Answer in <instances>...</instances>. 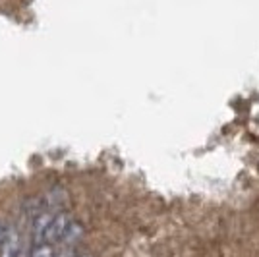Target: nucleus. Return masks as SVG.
Masks as SVG:
<instances>
[{
    "instance_id": "7ed1b4c3",
    "label": "nucleus",
    "mask_w": 259,
    "mask_h": 257,
    "mask_svg": "<svg viewBox=\"0 0 259 257\" xmlns=\"http://www.w3.org/2000/svg\"><path fill=\"white\" fill-rule=\"evenodd\" d=\"M29 257H54V249L51 244H39L29 253Z\"/></svg>"
},
{
    "instance_id": "f03ea898",
    "label": "nucleus",
    "mask_w": 259,
    "mask_h": 257,
    "mask_svg": "<svg viewBox=\"0 0 259 257\" xmlns=\"http://www.w3.org/2000/svg\"><path fill=\"white\" fill-rule=\"evenodd\" d=\"M22 238L20 232L16 228L6 230L4 240H2V246H0V257H18L22 253Z\"/></svg>"
},
{
    "instance_id": "20e7f679",
    "label": "nucleus",
    "mask_w": 259,
    "mask_h": 257,
    "mask_svg": "<svg viewBox=\"0 0 259 257\" xmlns=\"http://www.w3.org/2000/svg\"><path fill=\"white\" fill-rule=\"evenodd\" d=\"M4 234H6V230H4V226L0 225V246H2V240H4Z\"/></svg>"
},
{
    "instance_id": "39448f33",
    "label": "nucleus",
    "mask_w": 259,
    "mask_h": 257,
    "mask_svg": "<svg viewBox=\"0 0 259 257\" xmlns=\"http://www.w3.org/2000/svg\"><path fill=\"white\" fill-rule=\"evenodd\" d=\"M83 257H89V255H83Z\"/></svg>"
},
{
    "instance_id": "f257e3e1",
    "label": "nucleus",
    "mask_w": 259,
    "mask_h": 257,
    "mask_svg": "<svg viewBox=\"0 0 259 257\" xmlns=\"http://www.w3.org/2000/svg\"><path fill=\"white\" fill-rule=\"evenodd\" d=\"M74 225V221H72V217L68 213H62V211H58V213H54V217L51 219V223L47 225V228L43 230V234L39 238V242H37V246L39 244H64V240L68 238L70 234V228Z\"/></svg>"
}]
</instances>
